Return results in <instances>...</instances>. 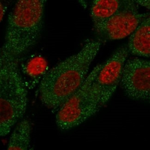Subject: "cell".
<instances>
[{
    "label": "cell",
    "mask_w": 150,
    "mask_h": 150,
    "mask_svg": "<svg viewBox=\"0 0 150 150\" xmlns=\"http://www.w3.org/2000/svg\"><path fill=\"white\" fill-rule=\"evenodd\" d=\"M129 50L127 46L119 48L102 64L95 82L100 92L103 106L105 105L115 93L121 83L123 69Z\"/></svg>",
    "instance_id": "obj_7"
},
{
    "label": "cell",
    "mask_w": 150,
    "mask_h": 150,
    "mask_svg": "<svg viewBox=\"0 0 150 150\" xmlns=\"http://www.w3.org/2000/svg\"><path fill=\"white\" fill-rule=\"evenodd\" d=\"M147 14L140 13L137 4L127 6L94 27L95 30L103 39H123L132 34Z\"/></svg>",
    "instance_id": "obj_5"
},
{
    "label": "cell",
    "mask_w": 150,
    "mask_h": 150,
    "mask_svg": "<svg viewBox=\"0 0 150 150\" xmlns=\"http://www.w3.org/2000/svg\"><path fill=\"white\" fill-rule=\"evenodd\" d=\"M47 0H16L8 18L0 57L20 60L37 42Z\"/></svg>",
    "instance_id": "obj_2"
},
{
    "label": "cell",
    "mask_w": 150,
    "mask_h": 150,
    "mask_svg": "<svg viewBox=\"0 0 150 150\" xmlns=\"http://www.w3.org/2000/svg\"><path fill=\"white\" fill-rule=\"evenodd\" d=\"M121 85L131 99L150 103V61L134 58L127 61Z\"/></svg>",
    "instance_id": "obj_6"
},
{
    "label": "cell",
    "mask_w": 150,
    "mask_h": 150,
    "mask_svg": "<svg viewBox=\"0 0 150 150\" xmlns=\"http://www.w3.org/2000/svg\"><path fill=\"white\" fill-rule=\"evenodd\" d=\"M101 45L99 39L89 41L78 52L47 71L38 86V95L42 105L57 112L83 84Z\"/></svg>",
    "instance_id": "obj_1"
},
{
    "label": "cell",
    "mask_w": 150,
    "mask_h": 150,
    "mask_svg": "<svg viewBox=\"0 0 150 150\" xmlns=\"http://www.w3.org/2000/svg\"><path fill=\"white\" fill-rule=\"evenodd\" d=\"M102 64L94 68L82 86L58 109L56 123L61 130H69L81 125L103 107L95 82Z\"/></svg>",
    "instance_id": "obj_4"
},
{
    "label": "cell",
    "mask_w": 150,
    "mask_h": 150,
    "mask_svg": "<svg viewBox=\"0 0 150 150\" xmlns=\"http://www.w3.org/2000/svg\"><path fill=\"white\" fill-rule=\"evenodd\" d=\"M138 6L150 10V0H134Z\"/></svg>",
    "instance_id": "obj_11"
},
{
    "label": "cell",
    "mask_w": 150,
    "mask_h": 150,
    "mask_svg": "<svg viewBox=\"0 0 150 150\" xmlns=\"http://www.w3.org/2000/svg\"><path fill=\"white\" fill-rule=\"evenodd\" d=\"M19 60L0 58V136L11 132L22 119L28 105L27 88L21 76Z\"/></svg>",
    "instance_id": "obj_3"
},
{
    "label": "cell",
    "mask_w": 150,
    "mask_h": 150,
    "mask_svg": "<svg viewBox=\"0 0 150 150\" xmlns=\"http://www.w3.org/2000/svg\"><path fill=\"white\" fill-rule=\"evenodd\" d=\"M127 48L129 52L134 55L150 57V13L131 35Z\"/></svg>",
    "instance_id": "obj_8"
},
{
    "label": "cell",
    "mask_w": 150,
    "mask_h": 150,
    "mask_svg": "<svg viewBox=\"0 0 150 150\" xmlns=\"http://www.w3.org/2000/svg\"><path fill=\"white\" fill-rule=\"evenodd\" d=\"M32 129V125L28 119L20 120L11 134L7 150H29L30 146Z\"/></svg>",
    "instance_id": "obj_10"
},
{
    "label": "cell",
    "mask_w": 150,
    "mask_h": 150,
    "mask_svg": "<svg viewBox=\"0 0 150 150\" xmlns=\"http://www.w3.org/2000/svg\"><path fill=\"white\" fill-rule=\"evenodd\" d=\"M135 4L134 0H93L91 16L94 27L114 15L122 8Z\"/></svg>",
    "instance_id": "obj_9"
}]
</instances>
